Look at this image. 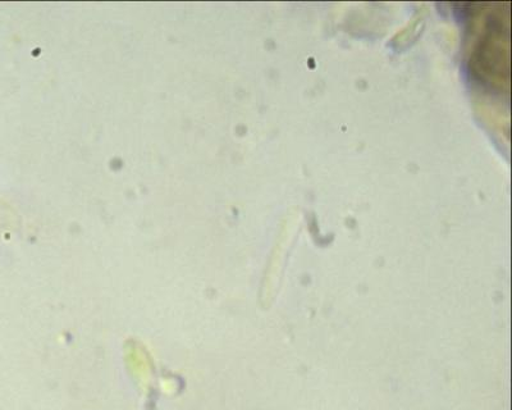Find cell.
Returning <instances> with one entry per match:
<instances>
[{
    "label": "cell",
    "mask_w": 512,
    "mask_h": 410,
    "mask_svg": "<svg viewBox=\"0 0 512 410\" xmlns=\"http://www.w3.org/2000/svg\"><path fill=\"white\" fill-rule=\"evenodd\" d=\"M504 27L502 22L493 21L491 29L487 30L483 41H480L473 57L474 70L480 79L495 82H502L506 79L509 82L510 76V52L504 48Z\"/></svg>",
    "instance_id": "1"
}]
</instances>
